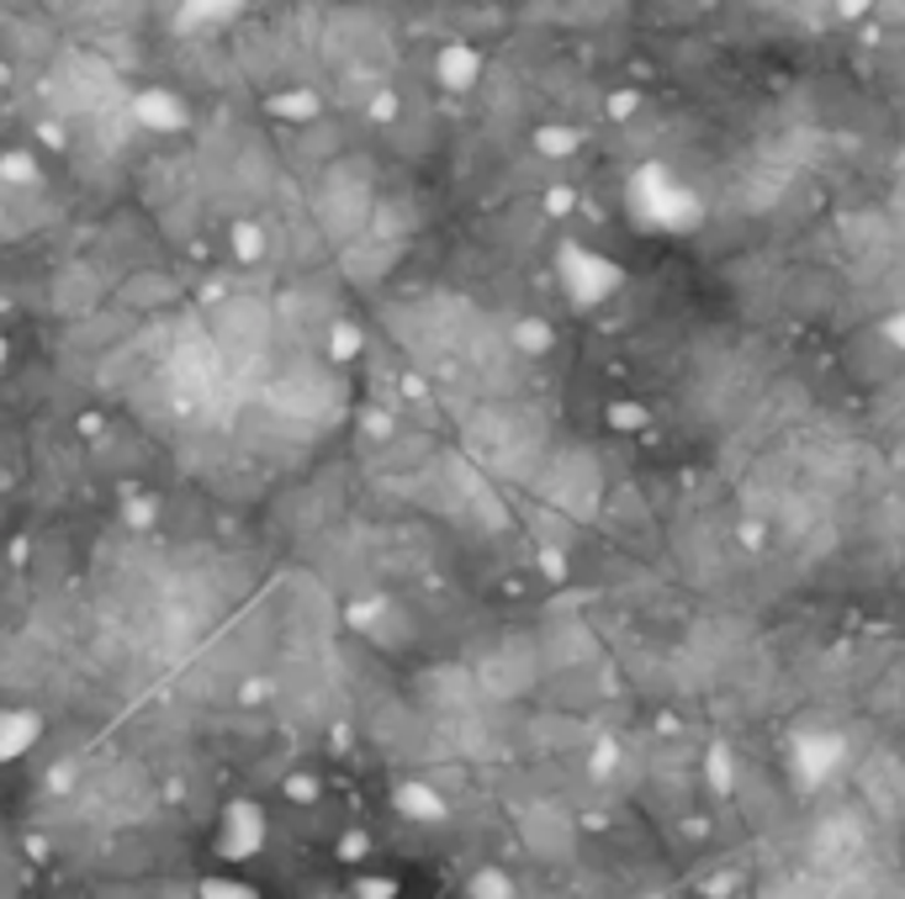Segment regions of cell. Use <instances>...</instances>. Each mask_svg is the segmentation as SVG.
<instances>
[{"label":"cell","mask_w":905,"mask_h":899,"mask_svg":"<svg viewBox=\"0 0 905 899\" xmlns=\"http://www.w3.org/2000/svg\"><path fill=\"white\" fill-rule=\"evenodd\" d=\"M260 841H265V815L254 805H234L223 815V837H217V857H228V863H244V857H254L260 852Z\"/></svg>","instance_id":"6da1fadb"},{"label":"cell","mask_w":905,"mask_h":899,"mask_svg":"<svg viewBox=\"0 0 905 899\" xmlns=\"http://www.w3.org/2000/svg\"><path fill=\"white\" fill-rule=\"evenodd\" d=\"M397 809H403L408 820H445V799H440L434 788H423V783H403V788H397Z\"/></svg>","instance_id":"7a4b0ae2"},{"label":"cell","mask_w":905,"mask_h":899,"mask_svg":"<svg viewBox=\"0 0 905 899\" xmlns=\"http://www.w3.org/2000/svg\"><path fill=\"white\" fill-rule=\"evenodd\" d=\"M37 741V719L32 715H0V762L22 756Z\"/></svg>","instance_id":"3957f363"},{"label":"cell","mask_w":905,"mask_h":899,"mask_svg":"<svg viewBox=\"0 0 905 899\" xmlns=\"http://www.w3.org/2000/svg\"><path fill=\"white\" fill-rule=\"evenodd\" d=\"M202 899H260L249 884H239L234 873H212V878H202Z\"/></svg>","instance_id":"277c9868"},{"label":"cell","mask_w":905,"mask_h":899,"mask_svg":"<svg viewBox=\"0 0 905 899\" xmlns=\"http://www.w3.org/2000/svg\"><path fill=\"white\" fill-rule=\"evenodd\" d=\"M286 799H297V805H318V778H286Z\"/></svg>","instance_id":"5b68a950"},{"label":"cell","mask_w":905,"mask_h":899,"mask_svg":"<svg viewBox=\"0 0 905 899\" xmlns=\"http://www.w3.org/2000/svg\"><path fill=\"white\" fill-rule=\"evenodd\" d=\"M361 899H393V878H361Z\"/></svg>","instance_id":"8992f818"}]
</instances>
